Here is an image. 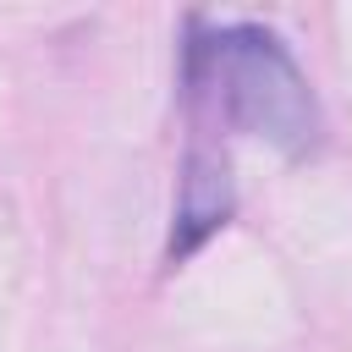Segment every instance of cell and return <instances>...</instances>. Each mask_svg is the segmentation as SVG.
<instances>
[{
  "mask_svg": "<svg viewBox=\"0 0 352 352\" xmlns=\"http://www.w3.org/2000/svg\"><path fill=\"white\" fill-rule=\"evenodd\" d=\"M192 82L209 88L236 126H248L280 148H308L319 132V110H314L302 72L258 28H220V33L198 38Z\"/></svg>",
  "mask_w": 352,
  "mask_h": 352,
  "instance_id": "cell-1",
  "label": "cell"
},
{
  "mask_svg": "<svg viewBox=\"0 0 352 352\" xmlns=\"http://www.w3.org/2000/svg\"><path fill=\"white\" fill-rule=\"evenodd\" d=\"M231 209V182H226V165L214 160H192L187 165V182H182V209H176V236H170V253H192Z\"/></svg>",
  "mask_w": 352,
  "mask_h": 352,
  "instance_id": "cell-2",
  "label": "cell"
}]
</instances>
